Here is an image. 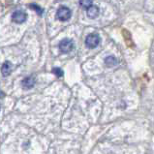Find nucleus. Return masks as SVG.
Here are the masks:
<instances>
[{
    "label": "nucleus",
    "instance_id": "f257e3e1",
    "mask_svg": "<svg viewBox=\"0 0 154 154\" xmlns=\"http://www.w3.org/2000/svg\"><path fill=\"white\" fill-rule=\"evenodd\" d=\"M56 17H57V19L61 21L68 20L70 17H71V10L66 6H61L58 10H57Z\"/></svg>",
    "mask_w": 154,
    "mask_h": 154
},
{
    "label": "nucleus",
    "instance_id": "6e6552de",
    "mask_svg": "<svg viewBox=\"0 0 154 154\" xmlns=\"http://www.w3.org/2000/svg\"><path fill=\"white\" fill-rule=\"evenodd\" d=\"M105 64L108 67H113L117 64V59L113 55H109L105 58Z\"/></svg>",
    "mask_w": 154,
    "mask_h": 154
},
{
    "label": "nucleus",
    "instance_id": "423d86ee",
    "mask_svg": "<svg viewBox=\"0 0 154 154\" xmlns=\"http://www.w3.org/2000/svg\"><path fill=\"white\" fill-rule=\"evenodd\" d=\"M21 85H23V87L24 89H30L32 88V87L35 85V80L34 78L32 77H28V78H25L24 80L21 82Z\"/></svg>",
    "mask_w": 154,
    "mask_h": 154
},
{
    "label": "nucleus",
    "instance_id": "9d476101",
    "mask_svg": "<svg viewBox=\"0 0 154 154\" xmlns=\"http://www.w3.org/2000/svg\"><path fill=\"white\" fill-rule=\"evenodd\" d=\"M29 7L31 8V9H33V10L36 12V13H38L39 14V16H42V14H43V10L42 9L39 7L38 5H35V4H31V5H29Z\"/></svg>",
    "mask_w": 154,
    "mask_h": 154
},
{
    "label": "nucleus",
    "instance_id": "9b49d317",
    "mask_svg": "<svg viewBox=\"0 0 154 154\" xmlns=\"http://www.w3.org/2000/svg\"><path fill=\"white\" fill-rule=\"evenodd\" d=\"M52 73L56 75L57 77H62L63 76V71L60 68H54L52 69Z\"/></svg>",
    "mask_w": 154,
    "mask_h": 154
},
{
    "label": "nucleus",
    "instance_id": "20e7f679",
    "mask_svg": "<svg viewBox=\"0 0 154 154\" xmlns=\"http://www.w3.org/2000/svg\"><path fill=\"white\" fill-rule=\"evenodd\" d=\"M74 48V43L72 40H69V39H64L60 43H59V49L60 51L63 52V54H68Z\"/></svg>",
    "mask_w": 154,
    "mask_h": 154
},
{
    "label": "nucleus",
    "instance_id": "1a4fd4ad",
    "mask_svg": "<svg viewBox=\"0 0 154 154\" xmlns=\"http://www.w3.org/2000/svg\"><path fill=\"white\" fill-rule=\"evenodd\" d=\"M80 5L85 9H88L92 6V0H80Z\"/></svg>",
    "mask_w": 154,
    "mask_h": 154
},
{
    "label": "nucleus",
    "instance_id": "0eeeda50",
    "mask_svg": "<svg viewBox=\"0 0 154 154\" xmlns=\"http://www.w3.org/2000/svg\"><path fill=\"white\" fill-rule=\"evenodd\" d=\"M1 71H2V75H3L4 77H6V76H8V75H10V73L12 71V64L9 62V61L4 62L3 65H2Z\"/></svg>",
    "mask_w": 154,
    "mask_h": 154
},
{
    "label": "nucleus",
    "instance_id": "39448f33",
    "mask_svg": "<svg viewBox=\"0 0 154 154\" xmlns=\"http://www.w3.org/2000/svg\"><path fill=\"white\" fill-rule=\"evenodd\" d=\"M99 8L97 6H94L92 5L91 7H89L88 9H87L86 11V15L88 17H90V19H96L98 16H99Z\"/></svg>",
    "mask_w": 154,
    "mask_h": 154
},
{
    "label": "nucleus",
    "instance_id": "f03ea898",
    "mask_svg": "<svg viewBox=\"0 0 154 154\" xmlns=\"http://www.w3.org/2000/svg\"><path fill=\"white\" fill-rule=\"evenodd\" d=\"M99 43H100V37L96 33L89 34L85 39V45L89 49H94V48H96L99 45Z\"/></svg>",
    "mask_w": 154,
    "mask_h": 154
},
{
    "label": "nucleus",
    "instance_id": "7ed1b4c3",
    "mask_svg": "<svg viewBox=\"0 0 154 154\" xmlns=\"http://www.w3.org/2000/svg\"><path fill=\"white\" fill-rule=\"evenodd\" d=\"M26 17H27V15H26V13L23 10H17L13 13V15H12V20L16 23H24L26 20Z\"/></svg>",
    "mask_w": 154,
    "mask_h": 154
}]
</instances>
